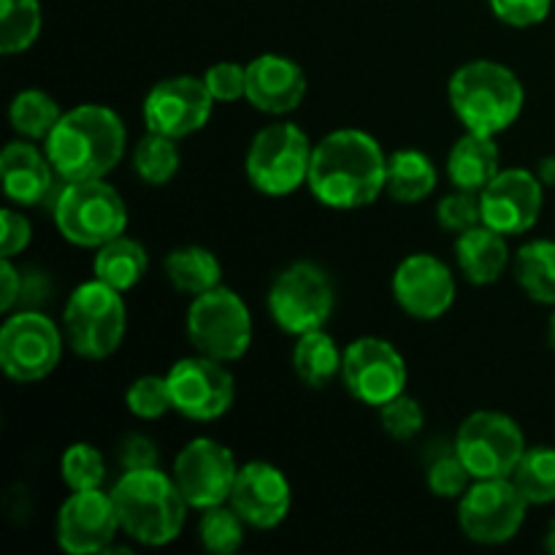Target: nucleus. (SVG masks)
<instances>
[{
	"label": "nucleus",
	"instance_id": "f257e3e1",
	"mask_svg": "<svg viewBox=\"0 0 555 555\" xmlns=\"http://www.w3.org/2000/svg\"><path fill=\"white\" fill-rule=\"evenodd\" d=\"M307 188L328 209H363L388 188V155L366 130L339 128L314 144Z\"/></svg>",
	"mask_w": 555,
	"mask_h": 555
},
{
	"label": "nucleus",
	"instance_id": "f03ea898",
	"mask_svg": "<svg viewBox=\"0 0 555 555\" xmlns=\"http://www.w3.org/2000/svg\"><path fill=\"white\" fill-rule=\"evenodd\" d=\"M60 182L106 179L122 163L128 150V130L114 108L101 103H81L63 112L60 122L43 141Z\"/></svg>",
	"mask_w": 555,
	"mask_h": 555
},
{
	"label": "nucleus",
	"instance_id": "7ed1b4c3",
	"mask_svg": "<svg viewBox=\"0 0 555 555\" xmlns=\"http://www.w3.org/2000/svg\"><path fill=\"white\" fill-rule=\"evenodd\" d=\"M112 499L125 534L146 547L168 545L188 524V499L173 475H166L160 466L122 472L114 482Z\"/></svg>",
	"mask_w": 555,
	"mask_h": 555
},
{
	"label": "nucleus",
	"instance_id": "20e7f679",
	"mask_svg": "<svg viewBox=\"0 0 555 555\" xmlns=\"http://www.w3.org/2000/svg\"><path fill=\"white\" fill-rule=\"evenodd\" d=\"M448 101L466 130L499 135L518 122L526 90L518 74L507 65L493 60H472L450 76Z\"/></svg>",
	"mask_w": 555,
	"mask_h": 555
},
{
	"label": "nucleus",
	"instance_id": "39448f33",
	"mask_svg": "<svg viewBox=\"0 0 555 555\" xmlns=\"http://www.w3.org/2000/svg\"><path fill=\"white\" fill-rule=\"evenodd\" d=\"M54 225L60 236L76 247L98 249L112 238L122 236L128 228L125 198L106 179L63 182L52 204Z\"/></svg>",
	"mask_w": 555,
	"mask_h": 555
},
{
	"label": "nucleus",
	"instance_id": "423d86ee",
	"mask_svg": "<svg viewBox=\"0 0 555 555\" xmlns=\"http://www.w3.org/2000/svg\"><path fill=\"white\" fill-rule=\"evenodd\" d=\"M125 293L106 282H81L65 301L63 325L70 350L87 361H103L114 356L128 328V307Z\"/></svg>",
	"mask_w": 555,
	"mask_h": 555
},
{
	"label": "nucleus",
	"instance_id": "0eeeda50",
	"mask_svg": "<svg viewBox=\"0 0 555 555\" xmlns=\"http://www.w3.org/2000/svg\"><path fill=\"white\" fill-rule=\"evenodd\" d=\"M314 144L296 122H271L249 141L244 168L258 193L285 198L309 182Z\"/></svg>",
	"mask_w": 555,
	"mask_h": 555
},
{
	"label": "nucleus",
	"instance_id": "6e6552de",
	"mask_svg": "<svg viewBox=\"0 0 555 555\" xmlns=\"http://www.w3.org/2000/svg\"><path fill=\"white\" fill-rule=\"evenodd\" d=\"M188 339L195 352L215 361L233 363L253 345V312L236 291L217 285L190 301Z\"/></svg>",
	"mask_w": 555,
	"mask_h": 555
},
{
	"label": "nucleus",
	"instance_id": "1a4fd4ad",
	"mask_svg": "<svg viewBox=\"0 0 555 555\" xmlns=\"http://www.w3.org/2000/svg\"><path fill=\"white\" fill-rule=\"evenodd\" d=\"M336 307V287L328 271L312 260H298L274 276L269 287V314L291 336L325 328Z\"/></svg>",
	"mask_w": 555,
	"mask_h": 555
},
{
	"label": "nucleus",
	"instance_id": "9d476101",
	"mask_svg": "<svg viewBox=\"0 0 555 555\" xmlns=\"http://www.w3.org/2000/svg\"><path fill=\"white\" fill-rule=\"evenodd\" d=\"M455 453L464 461L475 480L513 477L526 448V437L518 423L504 412H472L455 434Z\"/></svg>",
	"mask_w": 555,
	"mask_h": 555
},
{
	"label": "nucleus",
	"instance_id": "9b49d317",
	"mask_svg": "<svg viewBox=\"0 0 555 555\" xmlns=\"http://www.w3.org/2000/svg\"><path fill=\"white\" fill-rule=\"evenodd\" d=\"M63 358V331L36 309L5 318L0 328V366L14 383H41Z\"/></svg>",
	"mask_w": 555,
	"mask_h": 555
},
{
	"label": "nucleus",
	"instance_id": "f8f14e48",
	"mask_svg": "<svg viewBox=\"0 0 555 555\" xmlns=\"http://www.w3.org/2000/svg\"><path fill=\"white\" fill-rule=\"evenodd\" d=\"M529 502L513 477L475 480L459 499V526L477 545H504L520 531Z\"/></svg>",
	"mask_w": 555,
	"mask_h": 555
},
{
	"label": "nucleus",
	"instance_id": "ddd939ff",
	"mask_svg": "<svg viewBox=\"0 0 555 555\" xmlns=\"http://www.w3.org/2000/svg\"><path fill=\"white\" fill-rule=\"evenodd\" d=\"M406 379H410V369H406L404 356L388 339L361 336L345 347L341 383L361 404L379 410L396 396L406 393Z\"/></svg>",
	"mask_w": 555,
	"mask_h": 555
},
{
	"label": "nucleus",
	"instance_id": "4468645a",
	"mask_svg": "<svg viewBox=\"0 0 555 555\" xmlns=\"http://www.w3.org/2000/svg\"><path fill=\"white\" fill-rule=\"evenodd\" d=\"M166 379L173 410L188 421H217L231 410L236 399V383L228 372V363L201 356V352L173 363Z\"/></svg>",
	"mask_w": 555,
	"mask_h": 555
},
{
	"label": "nucleus",
	"instance_id": "2eb2a0df",
	"mask_svg": "<svg viewBox=\"0 0 555 555\" xmlns=\"http://www.w3.org/2000/svg\"><path fill=\"white\" fill-rule=\"evenodd\" d=\"M215 98L206 87L204 76H168L160 79L144 98V125L152 133L168 139H188L209 122L215 112Z\"/></svg>",
	"mask_w": 555,
	"mask_h": 555
},
{
	"label": "nucleus",
	"instance_id": "dca6fc26",
	"mask_svg": "<svg viewBox=\"0 0 555 555\" xmlns=\"http://www.w3.org/2000/svg\"><path fill=\"white\" fill-rule=\"evenodd\" d=\"M238 464L231 450L211 437H195L173 461V480L188 499L190 509L225 504L236 482Z\"/></svg>",
	"mask_w": 555,
	"mask_h": 555
},
{
	"label": "nucleus",
	"instance_id": "f3484780",
	"mask_svg": "<svg viewBox=\"0 0 555 555\" xmlns=\"http://www.w3.org/2000/svg\"><path fill=\"white\" fill-rule=\"evenodd\" d=\"M119 526L117 507L112 491L92 488V491H70V496L60 504L54 537L60 551L68 555H98L108 553Z\"/></svg>",
	"mask_w": 555,
	"mask_h": 555
},
{
	"label": "nucleus",
	"instance_id": "a211bd4d",
	"mask_svg": "<svg viewBox=\"0 0 555 555\" xmlns=\"http://www.w3.org/2000/svg\"><path fill=\"white\" fill-rule=\"evenodd\" d=\"M482 222L504 236H520L537 225L545 206V184L529 168H502L480 193Z\"/></svg>",
	"mask_w": 555,
	"mask_h": 555
},
{
	"label": "nucleus",
	"instance_id": "6ab92c4d",
	"mask_svg": "<svg viewBox=\"0 0 555 555\" xmlns=\"http://www.w3.org/2000/svg\"><path fill=\"white\" fill-rule=\"evenodd\" d=\"M393 296L415 320H439L455 304V276L444 260L428 253L406 255L393 274Z\"/></svg>",
	"mask_w": 555,
	"mask_h": 555
},
{
	"label": "nucleus",
	"instance_id": "aec40b11",
	"mask_svg": "<svg viewBox=\"0 0 555 555\" xmlns=\"http://www.w3.org/2000/svg\"><path fill=\"white\" fill-rule=\"evenodd\" d=\"M228 504L253 529H276L293 507L291 480L280 466L269 464V461H247L244 466H238Z\"/></svg>",
	"mask_w": 555,
	"mask_h": 555
},
{
	"label": "nucleus",
	"instance_id": "412c9836",
	"mask_svg": "<svg viewBox=\"0 0 555 555\" xmlns=\"http://www.w3.org/2000/svg\"><path fill=\"white\" fill-rule=\"evenodd\" d=\"M307 98V74L285 54L266 52L247 63V95L244 101L258 112L282 117L296 112Z\"/></svg>",
	"mask_w": 555,
	"mask_h": 555
},
{
	"label": "nucleus",
	"instance_id": "4be33fe9",
	"mask_svg": "<svg viewBox=\"0 0 555 555\" xmlns=\"http://www.w3.org/2000/svg\"><path fill=\"white\" fill-rule=\"evenodd\" d=\"M0 177H3V193L16 206H41L54 190L57 171L49 160L47 150L30 139L9 141L0 155Z\"/></svg>",
	"mask_w": 555,
	"mask_h": 555
},
{
	"label": "nucleus",
	"instance_id": "5701e85b",
	"mask_svg": "<svg viewBox=\"0 0 555 555\" xmlns=\"http://www.w3.org/2000/svg\"><path fill=\"white\" fill-rule=\"evenodd\" d=\"M502 171V152L496 135L466 130L448 152V179L453 188L482 193Z\"/></svg>",
	"mask_w": 555,
	"mask_h": 555
},
{
	"label": "nucleus",
	"instance_id": "b1692460",
	"mask_svg": "<svg viewBox=\"0 0 555 555\" xmlns=\"http://www.w3.org/2000/svg\"><path fill=\"white\" fill-rule=\"evenodd\" d=\"M455 260L472 285H493L509 266L507 236L480 222L455 236Z\"/></svg>",
	"mask_w": 555,
	"mask_h": 555
},
{
	"label": "nucleus",
	"instance_id": "393cba45",
	"mask_svg": "<svg viewBox=\"0 0 555 555\" xmlns=\"http://www.w3.org/2000/svg\"><path fill=\"white\" fill-rule=\"evenodd\" d=\"M341 361H345V350H339L334 336L325 328L296 336L293 372L307 388H325L336 377H341Z\"/></svg>",
	"mask_w": 555,
	"mask_h": 555
},
{
	"label": "nucleus",
	"instance_id": "a878e982",
	"mask_svg": "<svg viewBox=\"0 0 555 555\" xmlns=\"http://www.w3.org/2000/svg\"><path fill=\"white\" fill-rule=\"evenodd\" d=\"M146 269H150V255H146L144 244L125 236V233L112 238V242H106L103 247H98L95 260H92V274H95V280L117 287L119 293L133 291L144 280Z\"/></svg>",
	"mask_w": 555,
	"mask_h": 555
},
{
	"label": "nucleus",
	"instance_id": "bb28decb",
	"mask_svg": "<svg viewBox=\"0 0 555 555\" xmlns=\"http://www.w3.org/2000/svg\"><path fill=\"white\" fill-rule=\"evenodd\" d=\"M163 271L179 293L193 298L222 285V263L211 249L198 247V244L171 249L163 260Z\"/></svg>",
	"mask_w": 555,
	"mask_h": 555
},
{
	"label": "nucleus",
	"instance_id": "cd10ccee",
	"mask_svg": "<svg viewBox=\"0 0 555 555\" xmlns=\"http://www.w3.org/2000/svg\"><path fill=\"white\" fill-rule=\"evenodd\" d=\"M437 166L421 150H396L388 157V188L385 193L399 204L426 201L437 188Z\"/></svg>",
	"mask_w": 555,
	"mask_h": 555
},
{
	"label": "nucleus",
	"instance_id": "c85d7f7f",
	"mask_svg": "<svg viewBox=\"0 0 555 555\" xmlns=\"http://www.w3.org/2000/svg\"><path fill=\"white\" fill-rule=\"evenodd\" d=\"M515 280L537 304L555 307V242L537 238L515 255Z\"/></svg>",
	"mask_w": 555,
	"mask_h": 555
},
{
	"label": "nucleus",
	"instance_id": "c756f323",
	"mask_svg": "<svg viewBox=\"0 0 555 555\" xmlns=\"http://www.w3.org/2000/svg\"><path fill=\"white\" fill-rule=\"evenodd\" d=\"M63 117V108L57 106L49 92L43 90H22L16 92L9 106L11 128L30 141H47L54 125Z\"/></svg>",
	"mask_w": 555,
	"mask_h": 555
},
{
	"label": "nucleus",
	"instance_id": "7c9ffc66",
	"mask_svg": "<svg viewBox=\"0 0 555 555\" xmlns=\"http://www.w3.org/2000/svg\"><path fill=\"white\" fill-rule=\"evenodd\" d=\"M43 14L38 0H0V52H27L41 36Z\"/></svg>",
	"mask_w": 555,
	"mask_h": 555
},
{
	"label": "nucleus",
	"instance_id": "2f4dec72",
	"mask_svg": "<svg viewBox=\"0 0 555 555\" xmlns=\"http://www.w3.org/2000/svg\"><path fill=\"white\" fill-rule=\"evenodd\" d=\"M133 171L139 173V179L152 188H160V184L171 182L179 171V155L177 139H168L163 133H152L146 130L144 139H139V144L133 146Z\"/></svg>",
	"mask_w": 555,
	"mask_h": 555
},
{
	"label": "nucleus",
	"instance_id": "473e14b6",
	"mask_svg": "<svg viewBox=\"0 0 555 555\" xmlns=\"http://www.w3.org/2000/svg\"><path fill=\"white\" fill-rule=\"evenodd\" d=\"M513 482L529 504H553L555 502V448L537 444L529 448L515 466Z\"/></svg>",
	"mask_w": 555,
	"mask_h": 555
},
{
	"label": "nucleus",
	"instance_id": "72a5a7b5",
	"mask_svg": "<svg viewBox=\"0 0 555 555\" xmlns=\"http://www.w3.org/2000/svg\"><path fill=\"white\" fill-rule=\"evenodd\" d=\"M244 529H247V524L228 502L201 509L198 537L201 545L211 555L236 553L244 542Z\"/></svg>",
	"mask_w": 555,
	"mask_h": 555
},
{
	"label": "nucleus",
	"instance_id": "f704fd0d",
	"mask_svg": "<svg viewBox=\"0 0 555 555\" xmlns=\"http://www.w3.org/2000/svg\"><path fill=\"white\" fill-rule=\"evenodd\" d=\"M60 477L70 491H92L106 482V461L101 450L87 442L70 444L60 459Z\"/></svg>",
	"mask_w": 555,
	"mask_h": 555
},
{
	"label": "nucleus",
	"instance_id": "c9c22d12",
	"mask_svg": "<svg viewBox=\"0 0 555 555\" xmlns=\"http://www.w3.org/2000/svg\"><path fill=\"white\" fill-rule=\"evenodd\" d=\"M125 404L141 421H157L173 410L171 404V390H168L166 374H144V377L133 379L125 393Z\"/></svg>",
	"mask_w": 555,
	"mask_h": 555
},
{
	"label": "nucleus",
	"instance_id": "e433bc0d",
	"mask_svg": "<svg viewBox=\"0 0 555 555\" xmlns=\"http://www.w3.org/2000/svg\"><path fill=\"white\" fill-rule=\"evenodd\" d=\"M426 482H428V491H431L434 496L461 499L466 491H469L475 477L469 475V469H466L464 461L459 459V453H455L453 448L450 453L437 455V459L428 464Z\"/></svg>",
	"mask_w": 555,
	"mask_h": 555
},
{
	"label": "nucleus",
	"instance_id": "4c0bfd02",
	"mask_svg": "<svg viewBox=\"0 0 555 555\" xmlns=\"http://www.w3.org/2000/svg\"><path fill=\"white\" fill-rule=\"evenodd\" d=\"M379 423H383L385 434L399 442L417 437L423 431V423H426V412H423L421 401L412 399V396L401 393L393 401L379 406Z\"/></svg>",
	"mask_w": 555,
	"mask_h": 555
},
{
	"label": "nucleus",
	"instance_id": "58836bf2",
	"mask_svg": "<svg viewBox=\"0 0 555 555\" xmlns=\"http://www.w3.org/2000/svg\"><path fill=\"white\" fill-rule=\"evenodd\" d=\"M437 220L444 231L450 233H464L469 228L480 225L482 222V206H480V193H469V190H459L444 195L437 206Z\"/></svg>",
	"mask_w": 555,
	"mask_h": 555
},
{
	"label": "nucleus",
	"instance_id": "ea45409f",
	"mask_svg": "<svg viewBox=\"0 0 555 555\" xmlns=\"http://www.w3.org/2000/svg\"><path fill=\"white\" fill-rule=\"evenodd\" d=\"M204 81L217 103L242 101V98L247 95V65L225 60V63L211 65L204 74Z\"/></svg>",
	"mask_w": 555,
	"mask_h": 555
},
{
	"label": "nucleus",
	"instance_id": "a19ab883",
	"mask_svg": "<svg viewBox=\"0 0 555 555\" xmlns=\"http://www.w3.org/2000/svg\"><path fill=\"white\" fill-rule=\"evenodd\" d=\"M493 16L509 27L540 25L551 14L553 0H488Z\"/></svg>",
	"mask_w": 555,
	"mask_h": 555
},
{
	"label": "nucleus",
	"instance_id": "79ce46f5",
	"mask_svg": "<svg viewBox=\"0 0 555 555\" xmlns=\"http://www.w3.org/2000/svg\"><path fill=\"white\" fill-rule=\"evenodd\" d=\"M30 238H33L30 220H27L22 211L5 206V209L0 211V258L14 260L16 255L25 253Z\"/></svg>",
	"mask_w": 555,
	"mask_h": 555
},
{
	"label": "nucleus",
	"instance_id": "37998d69",
	"mask_svg": "<svg viewBox=\"0 0 555 555\" xmlns=\"http://www.w3.org/2000/svg\"><path fill=\"white\" fill-rule=\"evenodd\" d=\"M157 461H160V455H157L155 442L141 437V434H130L119 444V466H122V472L152 469V466H157Z\"/></svg>",
	"mask_w": 555,
	"mask_h": 555
},
{
	"label": "nucleus",
	"instance_id": "c03bdc74",
	"mask_svg": "<svg viewBox=\"0 0 555 555\" xmlns=\"http://www.w3.org/2000/svg\"><path fill=\"white\" fill-rule=\"evenodd\" d=\"M22 293H25V280L20 269L11 258H3L0 260V312L9 314L22 301Z\"/></svg>",
	"mask_w": 555,
	"mask_h": 555
},
{
	"label": "nucleus",
	"instance_id": "a18cd8bd",
	"mask_svg": "<svg viewBox=\"0 0 555 555\" xmlns=\"http://www.w3.org/2000/svg\"><path fill=\"white\" fill-rule=\"evenodd\" d=\"M537 177L542 179V184L553 188V184H555V157H545V160H540V168H537Z\"/></svg>",
	"mask_w": 555,
	"mask_h": 555
},
{
	"label": "nucleus",
	"instance_id": "49530a36",
	"mask_svg": "<svg viewBox=\"0 0 555 555\" xmlns=\"http://www.w3.org/2000/svg\"><path fill=\"white\" fill-rule=\"evenodd\" d=\"M545 547L555 555V520H553L551 529H547V534H545Z\"/></svg>",
	"mask_w": 555,
	"mask_h": 555
},
{
	"label": "nucleus",
	"instance_id": "de8ad7c7",
	"mask_svg": "<svg viewBox=\"0 0 555 555\" xmlns=\"http://www.w3.org/2000/svg\"><path fill=\"white\" fill-rule=\"evenodd\" d=\"M551 345H553V350H555V312H553V318H551Z\"/></svg>",
	"mask_w": 555,
	"mask_h": 555
}]
</instances>
